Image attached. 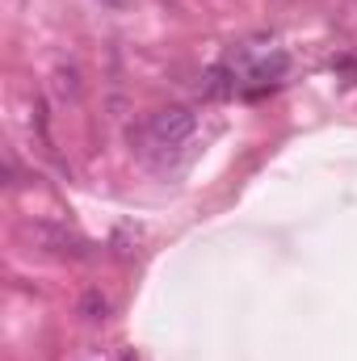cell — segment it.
<instances>
[{
	"instance_id": "5",
	"label": "cell",
	"mask_w": 357,
	"mask_h": 361,
	"mask_svg": "<svg viewBox=\"0 0 357 361\" xmlns=\"http://www.w3.org/2000/svg\"><path fill=\"white\" fill-rule=\"evenodd\" d=\"M105 4H114V8H122V4H126V0H105Z\"/></svg>"
},
{
	"instance_id": "1",
	"label": "cell",
	"mask_w": 357,
	"mask_h": 361,
	"mask_svg": "<svg viewBox=\"0 0 357 361\" xmlns=\"http://www.w3.org/2000/svg\"><path fill=\"white\" fill-rule=\"evenodd\" d=\"M193 126H198V118H193L185 105H164V109L152 114L147 139H152L160 152H177V147H185V143L193 139Z\"/></svg>"
},
{
	"instance_id": "2",
	"label": "cell",
	"mask_w": 357,
	"mask_h": 361,
	"mask_svg": "<svg viewBox=\"0 0 357 361\" xmlns=\"http://www.w3.org/2000/svg\"><path fill=\"white\" fill-rule=\"evenodd\" d=\"M227 76H231V72H227V68H214V72H210V76H206V92H210V97H227V92L236 89V85H231V80H227Z\"/></svg>"
},
{
	"instance_id": "3",
	"label": "cell",
	"mask_w": 357,
	"mask_h": 361,
	"mask_svg": "<svg viewBox=\"0 0 357 361\" xmlns=\"http://www.w3.org/2000/svg\"><path fill=\"white\" fill-rule=\"evenodd\" d=\"M55 80H59V92H63V97H80V76H76L72 68H59Z\"/></svg>"
},
{
	"instance_id": "4",
	"label": "cell",
	"mask_w": 357,
	"mask_h": 361,
	"mask_svg": "<svg viewBox=\"0 0 357 361\" xmlns=\"http://www.w3.org/2000/svg\"><path fill=\"white\" fill-rule=\"evenodd\" d=\"M85 311H89V319H105V298L89 294V298H85Z\"/></svg>"
}]
</instances>
